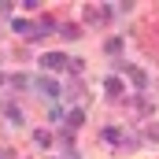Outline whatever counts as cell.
Segmentation results:
<instances>
[{
    "label": "cell",
    "instance_id": "obj_1",
    "mask_svg": "<svg viewBox=\"0 0 159 159\" xmlns=\"http://www.w3.org/2000/svg\"><path fill=\"white\" fill-rule=\"evenodd\" d=\"M34 93H41L44 100H56V96H59V85L52 78H34Z\"/></svg>",
    "mask_w": 159,
    "mask_h": 159
},
{
    "label": "cell",
    "instance_id": "obj_2",
    "mask_svg": "<svg viewBox=\"0 0 159 159\" xmlns=\"http://www.w3.org/2000/svg\"><path fill=\"white\" fill-rule=\"evenodd\" d=\"M41 67L59 70V67H70V59H63V52H44V56H41Z\"/></svg>",
    "mask_w": 159,
    "mask_h": 159
},
{
    "label": "cell",
    "instance_id": "obj_3",
    "mask_svg": "<svg viewBox=\"0 0 159 159\" xmlns=\"http://www.w3.org/2000/svg\"><path fill=\"white\" fill-rule=\"evenodd\" d=\"M122 70L129 74V81H133L137 89H144V81H148V74H144V70H137V67H129V63H122Z\"/></svg>",
    "mask_w": 159,
    "mask_h": 159
},
{
    "label": "cell",
    "instance_id": "obj_4",
    "mask_svg": "<svg viewBox=\"0 0 159 159\" xmlns=\"http://www.w3.org/2000/svg\"><path fill=\"white\" fill-rule=\"evenodd\" d=\"M104 89H107V96H119V93H122V81L115 78V74H111V78L104 81Z\"/></svg>",
    "mask_w": 159,
    "mask_h": 159
},
{
    "label": "cell",
    "instance_id": "obj_5",
    "mask_svg": "<svg viewBox=\"0 0 159 159\" xmlns=\"http://www.w3.org/2000/svg\"><path fill=\"white\" fill-rule=\"evenodd\" d=\"M81 122H85V115H81L78 107H70V111H67V126L74 129V126H81Z\"/></svg>",
    "mask_w": 159,
    "mask_h": 159
},
{
    "label": "cell",
    "instance_id": "obj_6",
    "mask_svg": "<svg viewBox=\"0 0 159 159\" xmlns=\"http://www.w3.org/2000/svg\"><path fill=\"white\" fill-rule=\"evenodd\" d=\"M85 19H89V22H104L107 11H93V7H85Z\"/></svg>",
    "mask_w": 159,
    "mask_h": 159
},
{
    "label": "cell",
    "instance_id": "obj_7",
    "mask_svg": "<svg viewBox=\"0 0 159 159\" xmlns=\"http://www.w3.org/2000/svg\"><path fill=\"white\" fill-rule=\"evenodd\" d=\"M104 141H111V144H119V141H122V133L115 129V126H107V129H104Z\"/></svg>",
    "mask_w": 159,
    "mask_h": 159
},
{
    "label": "cell",
    "instance_id": "obj_8",
    "mask_svg": "<svg viewBox=\"0 0 159 159\" xmlns=\"http://www.w3.org/2000/svg\"><path fill=\"white\" fill-rule=\"evenodd\" d=\"M4 111H7V119L15 122V126H19V122H22V111H19V107H11V104H7V107H4Z\"/></svg>",
    "mask_w": 159,
    "mask_h": 159
},
{
    "label": "cell",
    "instance_id": "obj_9",
    "mask_svg": "<svg viewBox=\"0 0 159 159\" xmlns=\"http://www.w3.org/2000/svg\"><path fill=\"white\" fill-rule=\"evenodd\" d=\"M59 34H63V37H67V41H74V37H78V26H63Z\"/></svg>",
    "mask_w": 159,
    "mask_h": 159
},
{
    "label": "cell",
    "instance_id": "obj_10",
    "mask_svg": "<svg viewBox=\"0 0 159 159\" xmlns=\"http://www.w3.org/2000/svg\"><path fill=\"white\" fill-rule=\"evenodd\" d=\"M0 159H11V152H0Z\"/></svg>",
    "mask_w": 159,
    "mask_h": 159
}]
</instances>
